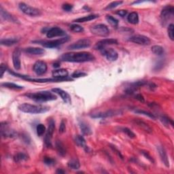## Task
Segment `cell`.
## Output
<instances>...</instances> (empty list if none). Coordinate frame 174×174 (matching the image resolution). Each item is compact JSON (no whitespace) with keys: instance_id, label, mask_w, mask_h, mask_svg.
I'll return each mask as SVG.
<instances>
[{"instance_id":"obj_1","label":"cell","mask_w":174,"mask_h":174,"mask_svg":"<svg viewBox=\"0 0 174 174\" xmlns=\"http://www.w3.org/2000/svg\"><path fill=\"white\" fill-rule=\"evenodd\" d=\"M95 59V56L89 52H78V53H67L63 54L60 57L61 61L69 63H85L91 62Z\"/></svg>"},{"instance_id":"obj_2","label":"cell","mask_w":174,"mask_h":174,"mask_svg":"<svg viewBox=\"0 0 174 174\" xmlns=\"http://www.w3.org/2000/svg\"><path fill=\"white\" fill-rule=\"evenodd\" d=\"M28 98L38 102H46L54 101L57 99V96L50 91H40L36 93H27L25 95Z\"/></svg>"},{"instance_id":"obj_3","label":"cell","mask_w":174,"mask_h":174,"mask_svg":"<svg viewBox=\"0 0 174 174\" xmlns=\"http://www.w3.org/2000/svg\"><path fill=\"white\" fill-rule=\"evenodd\" d=\"M19 110L23 112L32 114H38L47 112L50 107L41 105H32L29 103H23L19 106Z\"/></svg>"},{"instance_id":"obj_4","label":"cell","mask_w":174,"mask_h":174,"mask_svg":"<svg viewBox=\"0 0 174 174\" xmlns=\"http://www.w3.org/2000/svg\"><path fill=\"white\" fill-rule=\"evenodd\" d=\"M10 74L16 76V77L21 78L26 80L31 81V82H39V83H46V82H63V81H69L72 80L71 78H31L28 76H23L19 74H16L15 72H13L12 71L9 72Z\"/></svg>"},{"instance_id":"obj_5","label":"cell","mask_w":174,"mask_h":174,"mask_svg":"<svg viewBox=\"0 0 174 174\" xmlns=\"http://www.w3.org/2000/svg\"><path fill=\"white\" fill-rule=\"evenodd\" d=\"M174 16V8L172 6H165L162 10L160 19L163 26H165Z\"/></svg>"},{"instance_id":"obj_6","label":"cell","mask_w":174,"mask_h":174,"mask_svg":"<svg viewBox=\"0 0 174 174\" xmlns=\"http://www.w3.org/2000/svg\"><path fill=\"white\" fill-rule=\"evenodd\" d=\"M90 32L97 36L106 37L110 34V30L104 24H98L90 27Z\"/></svg>"},{"instance_id":"obj_7","label":"cell","mask_w":174,"mask_h":174,"mask_svg":"<svg viewBox=\"0 0 174 174\" xmlns=\"http://www.w3.org/2000/svg\"><path fill=\"white\" fill-rule=\"evenodd\" d=\"M19 8L21 10L22 12L25 14L26 15L30 16H39L41 15V12L40 10L34 8V7H31L23 2L19 3Z\"/></svg>"},{"instance_id":"obj_8","label":"cell","mask_w":174,"mask_h":174,"mask_svg":"<svg viewBox=\"0 0 174 174\" xmlns=\"http://www.w3.org/2000/svg\"><path fill=\"white\" fill-rule=\"evenodd\" d=\"M55 129V123L53 120H50L48 124V130L46 131V135L44 137V144L47 147H52V139H53V133Z\"/></svg>"},{"instance_id":"obj_9","label":"cell","mask_w":174,"mask_h":174,"mask_svg":"<svg viewBox=\"0 0 174 174\" xmlns=\"http://www.w3.org/2000/svg\"><path fill=\"white\" fill-rule=\"evenodd\" d=\"M69 40L68 37H63L61 38H59L57 40H50V41H44L41 42V45L45 48H57L59 46H61L63 44H64Z\"/></svg>"},{"instance_id":"obj_10","label":"cell","mask_w":174,"mask_h":174,"mask_svg":"<svg viewBox=\"0 0 174 174\" xmlns=\"http://www.w3.org/2000/svg\"><path fill=\"white\" fill-rule=\"evenodd\" d=\"M1 133L2 137L5 138H15L18 136L17 132L8 127L6 123H1Z\"/></svg>"},{"instance_id":"obj_11","label":"cell","mask_w":174,"mask_h":174,"mask_svg":"<svg viewBox=\"0 0 174 174\" xmlns=\"http://www.w3.org/2000/svg\"><path fill=\"white\" fill-rule=\"evenodd\" d=\"M90 45H91V42L89 39H82L69 45L67 48L69 50H79L89 48L90 46Z\"/></svg>"},{"instance_id":"obj_12","label":"cell","mask_w":174,"mask_h":174,"mask_svg":"<svg viewBox=\"0 0 174 174\" xmlns=\"http://www.w3.org/2000/svg\"><path fill=\"white\" fill-rule=\"evenodd\" d=\"M123 114V112L120 110H110L104 112H99L96 114H93L91 115L93 118H105L107 117H112L118 115H120Z\"/></svg>"},{"instance_id":"obj_13","label":"cell","mask_w":174,"mask_h":174,"mask_svg":"<svg viewBox=\"0 0 174 174\" xmlns=\"http://www.w3.org/2000/svg\"><path fill=\"white\" fill-rule=\"evenodd\" d=\"M128 41L135 44L144 45V46L149 45L151 42V41L148 37L143 36V35H135V36L129 37Z\"/></svg>"},{"instance_id":"obj_14","label":"cell","mask_w":174,"mask_h":174,"mask_svg":"<svg viewBox=\"0 0 174 174\" xmlns=\"http://www.w3.org/2000/svg\"><path fill=\"white\" fill-rule=\"evenodd\" d=\"M102 55L105 56L107 60L110 61H115L118 58V54L117 52L112 48H103L99 50Z\"/></svg>"},{"instance_id":"obj_15","label":"cell","mask_w":174,"mask_h":174,"mask_svg":"<svg viewBox=\"0 0 174 174\" xmlns=\"http://www.w3.org/2000/svg\"><path fill=\"white\" fill-rule=\"evenodd\" d=\"M33 69L37 75H43L47 71V64L43 61H37L34 63Z\"/></svg>"},{"instance_id":"obj_16","label":"cell","mask_w":174,"mask_h":174,"mask_svg":"<svg viewBox=\"0 0 174 174\" xmlns=\"http://www.w3.org/2000/svg\"><path fill=\"white\" fill-rule=\"evenodd\" d=\"M66 35V33L62 29L59 27H52L49 29L46 32V37L48 38H53L59 36H64Z\"/></svg>"},{"instance_id":"obj_17","label":"cell","mask_w":174,"mask_h":174,"mask_svg":"<svg viewBox=\"0 0 174 174\" xmlns=\"http://www.w3.org/2000/svg\"><path fill=\"white\" fill-rule=\"evenodd\" d=\"M20 55H21V50L20 48H16L14 50L12 53V62L14 67L16 70H19L20 69V65H21V62H20Z\"/></svg>"},{"instance_id":"obj_18","label":"cell","mask_w":174,"mask_h":174,"mask_svg":"<svg viewBox=\"0 0 174 174\" xmlns=\"http://www.w3.org/2000/svg\"><path fill=\"white\" fill-rule=\"evenodd\" d=\"M118 44V41L115 39H104L98 41L95 46V48L97 50H102L103 48H105L106 46L109 45Z\"/></svg>"},{"instance_id":"obj_19","label":"cell","mask_w":174,"mask_h":174,"mask_svg":"<svg viewBox=\"0 0 174 174\" xmlns=\"http://www.w3.org/2000/svg\"><path fill=\"white\" fill-rule=\"evenodd\" d=\"M52 91L60 96L65 103H68V104L72 103L71 96L69 95V94L68 93L65 91V90H62L61 89H59V88H55V89H52Z\"/></svg>"},{"instance_id":"obj_20","label":"cell","mask_w":174,"mask_h":174,"mask_svg":"<svg viewBox=\"0 0 174 174\" xmlns=\"http://www.w3.org/2000/svg\"><path fill=\"white\" fill-rule=\"evenodd\" d=\"M0 14H1V16L3 20L15 23H19V20H17V19H16L15 16H12L11 14H10L7 10L3 9L2 6L0 7Z\"/></svg>"},{"instance_id":"obj_21","label":"cell","mask_w":174,"mask_h":174,"mask_svg":"<svg viewBox=\"0 0 174 174\" xmlns=\"http://www.w3.org/2000/svg\"><path fill=\"white\" fill-rule=\"evenodd\" d=\"M157 150L159 152V156L160 157H161L163 163H164V165L167 167H169V161L165 148L162 147V146H157Z\"/></svg>"},{"instance_id":"obj_22","label":"cell","mask_w":174,"mask_h":174,"mask_svg":"<svg viewBox=\"0 0 174 174\" xmlns=\"http://www.w3.org/2000/svg\"><path fill=\"white\" fill-rule=\"evenodd\" d=\"M53 78H63L68 77V72L65 69H57L52 73Z\"/></svg>"},{"instance_id":"obj_23","label":"cell","mask_w":174,"mask_h":174,"mask_svg":"<svg viewBox=\"0 0 174 174\" xmlns=\"http://www.w3.org/2000/svg\"><path fill=\"white\" fill-rule=\"evenodd\" d=\"M24 50L26 53L33 55H40L45 53V50L43 48L37 47H29L25 48Z\"/></svg>"},{"instance_id":"obj_24","label":"cell","mask_w":174,"mask_h":174,"mask_svg":"<svg viewBox=\"0 0 174 174\" xmlns=\"http://www.w3.org/2000/svg\"><path fill=\"white\" fill-rule=\"evenodd\" d=\"M80 128L81 131L83 135H90L92 134V130L90 127L89 126V124H87L86 122L81 120L79 123Z\"/></svg>"},{"instance_id":"obj_25","label":"cell","mask_w":174,"mask_h":174,"mask_svg":"<svg viewBox=\"0 0 174 174\" xmlns=\"http://www.w3.org/2000/svg\"><path fill=\"white\" fill-rule=\"evenodd\" d=\"M19 41V38L16 37H10V38H6V39H2L1 40V45L2 46H11L13 45L18 43Z\"/></svg>"},{"instance_id":"obj_26","label":"cell","mask_w":174,"mask_h":174,"mask_svg":"<svg viewBox=\"0 0 174 174\" xmlns=\"http://www.w3.org/2000/svg\"><path fill=\"white\" fill-rule=\"evenodd\" d=\"M99 17V15H88L84 17H82V18H79L74 20V23H85V22H88V21H90V20H93L95 19H97Z\"/></svg>"},{"instance_id":"obj_27","label":"cell","mask_w":174,"mask_h":174,"mask_svg":"<svg viewBox=\"0 0 174 174\" xmlns=\"http://www.w3.org/2000/svg\"><path fill=\"white\" fill-rule=\"evenodd\" d=\"M55 146H56V149L59 155L61 156H64L66 154L65 147L61 141L57 140L56 143H55Z\"/></svg>"},{"instance_id":"obj_28","label":"cell","mask_w":174,"mask_h":174,"mask_svg":"<svg viewBox=\"0 0 174 174\" xmlns=\"http://www.w3.org/2000/svg\"><path fill=\"white\" fill-rule=\"evenodd\" d=\"M28 159H29V156L24 152H19L14 156V161L16 163L27 161Z\"/></svg>"},{"instance_id":"obj_29","label":"cell","mask_w":174,"mask_h":174,"mask_svg":"<svg viewBox=\"0 0 174 174\" xmlns=\"http://www.w3.org/2000/svg\"><path fill=\"white\" fill-rule=\"evenodd\" d=\"M135 123H136L138 126L140 127L141 129H143L144 131L147 132L148 133H151L152 132V129L151 128V127H150L148 126V124L144 123V121H141V120H135Z\"/></svg>"},{"instance_id":"obj_30","label":"cell","mask_w":174,"mask_h":174,"mask_svg":"<svg viewBox=\"0 0 174 174\" xmlns=\"http://www.w3.org/2000/svg\"><path fill=\"white\" fill-rule=\"evenodd\" d=\"M127 20L128 22L133 24V25H136L139 23V16L138 14L135 12H133L130 13L128 16H127Z\"/></svg>"},{"instance_id":"obj_31","label":"cell","mask_w":174,"mask_h":174,"mask_svg":"<svg viewBox=\"0 0 174 174\" xmlns=\"http://www.w3.org/2000/svg\"><path fill=\"white\" fill-rule=\"evenodd\" d=\"M67 166L72 169L77 170L80 167V164L78 159H72L67 163Z\"/></svg>"},{"instance_id":"obj_32","label":"cell","mask_w":174,"mask_h":174,"mask_svg":"<svg viewBox=\"0 0 174 174\" xmlns=\"http://www.w3.org/2000/svg\"><path fill=\"white\" fill-rule=\"evenodd\" d=\"M74 141L76 145L80 146V147H82V148L86 147V141L85 140V138L83 137V136H82V135H76V137L74 138Z\"/></svg>"},{"instance_id":"obj_33","label":"cell","mask_w":174,"mask_h":174,"mask_svg":"<svg viewBox=\"0 0 174 174\" xmlns=\"http://www.w3.org/2000/svg\"><path fill=\"white\" fill-rule=\"evenodd\" d=\"M2 86L5 87V88L9 89H13V90H22L23 89V86H19L18 85H16L15 83L11 82H5L2 84Z\"/></svg>"},{"instance_id":"obj_34","label":"cell","mask_w":174,"mask_h":174,"mask_svg":"<svg viewBox=\"0 0 174 174\" xmlns=\"http://www.w3.org/2000/svg\"><path fill=\"white\" fill-rule=\"evenodd\" d=\"M151 50L153 53L156 55H158V56H161V55L163 54L164 53V48L162 46H159V45H155V46H153L151 48Z\"/></svg>"},{"instance_id":"obj_35","label":"cell","mask_w":174,"mask_h":174,"mask_svg":"<svg viewBox=\"0 0 174 174\" xmlns=\"http://www.w3.org/2000/svg\"><path fill=\"white\" fill-rule=\"evenodd\" d=\"M106 20L111 25L114 27H117L118 25V20L113 17L111 15H107L106 16Z\"/></svg>"},{"instance_id":"obj_36","label":"cell","mask_w":174,"mask_h":174,"mask_svg":"<svg viewBox=\"0 0 174 174\" xmlns=\"http://www.w3.org/2000/svg\"><path fill=\"white\" fill-rule=\"evenodd\" d=\"M36 131H37V134L39 137L42 136V135L45 133V132L46 131V127H45V126L43 124H37V128H36Z\"/></svg>"},{"instance_id":"obj_37","label":"cell","mask_w":174,"mask_h":174,"mask_svg":"<svg viewBox=\"0 0 174 174\" xmlns=\"http://www.w3.org/2000/svg\"><path fill=\"white\" fill-rule=\"evenodd\" d=\"M135 112L137 113V114H143V115L147 116L150 118H152V119H154V120L156 119V117L154 115V114H152V113L148 112V111H145V110H135Z\"/></svg>"},{"instance_id":"obj_38","label":"cell","mask_w":174,"mask_h":174,"mask_svg":"<svg viewBox=\"0 0 174 174\" xmlns=\"http://www.w3.org/2000/svg\"><path fill=\"white\" fill-rule=\"evenodd\" d=\"M160 120L161 121V123L165 125V127H169V124H171L172 126H173V121L172 120H170L167 116H162L160 117Z\"/></svg>"},{"instance_id":"obj_39","label":"cell","mask_w":174,"mask_h":174,"mask_svg":"<svg viewBox=\"0 0 174 174\" xmlns=\"http://www.w3.org/2000/svg\"><path fill=\"white\" fill-rule=\"evenodd\" d=\"M70 29L76 33H80L84 31V29L80 25H78V24H72L70 25Z\"/></svg>"},{"instance_id":"obj_40","label":"cell","mask_w":174,"mask_h":174,"mask_svg":"<svg viewBox=\"0 0 174 174\" xmlns=\"http://www.w3.org/2000/svg\"><path fill=\"white\" fill-rule=\"evenodd\" d=\"M121 131L126 134L128 137L130 138H135L136 137V135L133 133V131H132L131 129H129L127 127H124V128H121Z\"/></svg>"},{"instance_id":"obj_41","label":"cell","mask_w":174,"mask_h":174,"mask_svg":"<svg viewBox=\"0 0 174 174\" xmlns=\"http://www.w3.org/2000/svg\"><path fill=\"white\" fill-rule=\"evenodd\" d=\"M173 29H174V25L172 23L169 24L167 28V32H168V36L172 41L174 40V33H173Z\"/></svg>"},{"instance_id":"obj_42","label":"cell","mask_w":174,"mask_h":174,"mask_svg":"<svg viewBox=\"0 0 174 174\" xmlns=\"http://www.w3.org/2000/svg\"><path fill=\"white\" fill-rule=\"evenodd\" d=\"M123 3V2H122V1L113 2L112 3H110L109 5H107V6L106 8V10H110V9H113L114 8H116L117 6L121 5Z\"/></svg>"},{"instance_id":"obj_43","label":"cell","mask_w":174,"mask_h":174,"mask_svg":"<svg viewBox=\"0 0 174 174\" xmlns=\"http://www.w3.org/2000/svg\"><path fill=\"white\" fill-rule=\"evenodd\" d=\"M87 75L86 73L82 72H79V71H76L75 72H74L72 75V78H81V77H85Z\"/></svg>"},{"instance_id":"obj_44","label":"cell","mask_w":174,"mask_h":174,"mask_svg":"<svg viewBox=\"0 0 174 174\" xmlns=\"http://www.w3.org/2000/svg\"><path fill=\"white\" fill-rule=\"evenodd\" d=\"M44 162L45 164L48 166H52V165H54L55 164V160L52 159L50 157H44Z\"/></svg>"},{"instance_id":"obj_45","label":"cell","mask_w":174,"mask_h":174,"mask_svg":"<svg viewBox=\"0 0 174 174\" xmlns=\"http://www.w3.org/2000/svg\"><path fill=\"white\" fill-rule=\"evenodd\" d=\"M21 139L23 141V142H25L27 144H29L31 143V137L27 133H23L21 135Z\"/></svg>"},{"instance_id":"obj_46","label":"cell","mask_w":174,"mask_h":174,"mask_svg":"<svg viewBox=\"0 0 174 174\" xmlns=\"http://www.w3.org/2000/svg\"><path fill=\"white\" fill-rule=\"evenodd\" d=\"M66 130V124L64 119H63L61 122L60 126H59V133H63Z\"/></svg>"},{"instance_id":"obj_47","label":"cell","mask_w":174,"mask_h":174,"mask_svg":"<svg viewBox=\"0 0 174 174\" xmlns=\"http://www.w3.org/2000/svg\"><path fill=\"white\" fill-rule=\"evenodd\" d=\"M62 9L65 12H70L73 9V5L69 4V3H65L62 6Z\"/></svg>"},{"instance_id":"obj_48","label":"cell","mask_w":174,"mask_h":174,"mask_svg":"<svg viewBox=\"0 0 174 174\" xmlns=\"http://www.w3.org/2000/svg\"><path fill=\"white\" fill-rule=\"evenodd\" d=\"M141 153L143 154V155L145 156V157L146 159H148L150 161L152 162V163H154V159H152V156L150 155L149 153L148 152H146V151H144V150H142L141 151Z\"/></svg>"},{"instance_id":"obj_49","label":"cell","mask_w":174,"mask_h":174,"mask_svg":"<svg viewBox=\"0 0 174 174\" xmlns=\"http://www.w3.org/2000/svg\"><path fill=\"white\" fill-rule=\"evenodd\" d=\"M7 70V65L4 63H2L0 65V71H1V78H3V74Z\"/></svg>"},{"instance_id":"obj_50","label":"cell","mask_w":174,"mask_h":174,"mask_svg":"<svg viewBox=\"0 0 174 174\" xmlns=\"http://www.w3.org/2000/svg\"><path fill=\"white\" fill-rule=\"evenodd\" d=\"M116 13V15H119L120 16L124 17V16H125L127 15V10H118V11Z\"/></svg>"},{"instance_id":"obj_51","label":"cell","mask_w":174,"mask_h":174,"mask_svg":"<svg viewBox=\"0 0 174 174\" xmlns=\"http://www.w3.org/2000/svg\"><path fill=\"white\" fill-rule=\"evenodd\" d=\"M135 99H137L140 101V102H142V103H144L145 102V99H144V96L141 95V94H136L135 96Z\"/></svg>"},{"instance_id":"obj_52","label":"cell","mask_w":174,"mask_h":174,"mask_svg":"<svg viewBox=\"0 0 174 174\" xmlns=\"http://www.w3.org/2000/svg\"><path fill=\"white\" fill-rule=\"evenodd\" d=\"M149 88L153 90L156 88V85H155L154 83H150V84H149Z\"/></svg>"},{"instance_id":"obj_53","label":"cell","mask_w":174,"mask_h":174,"mask_svg":"<svg viewBox=\"0 0 174 174\" xmlns=\"http://www.w3.org/2000/svg\"><path fill=\"white\" fill-rule=\"evenodd\" d=\"M53 67H56V68H59V67H60V63H58V62L54 63L53 64Z\"/></svg>"},{"instance_id":"obj_54","label":"cell","mask_w":174,"mask_h":174,"mask_svg":"<svg viewBox=\"0 0 174 174\" xmlns=\"http://www.w3.org/2000/svg\"><path fill=\"white\" fill-rule=\"evenodd\" d=\"M65 173V172L63 171V170H61V169H58L57 171V173Z\"/></svg>"}]
</instances>
